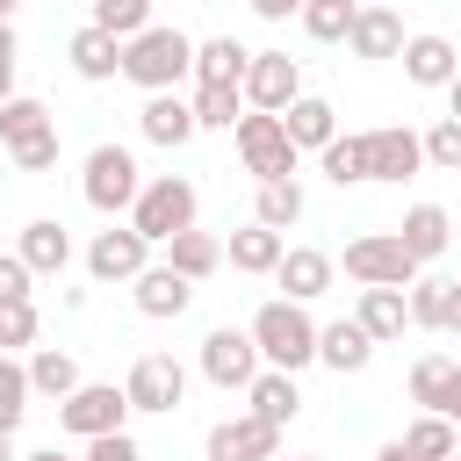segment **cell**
Listing matches in <instances>:
<instances>
[{
  "label": "cell",
  "mask_w": 461,
  "mask_h": 461,
  "mask_svg": "<svg viewBox=\"0 0 461 461\" xmlns=\"http://www.w3.org/2000/svg\"><path fill=\"white\" fill-rule=\"evenodd\" d=\"M194 216H202V194H194V180H180V173L144 180V187H137V202H130V230H137V238H151V245H166V238L194 230Z\"/></svg>",
  "instance_id": "3957f363"
},
{
  "label": "cell",
  "mask_w": 461,
  "mask_h": 461,
  "mask_svg": "<svg viewBox=\"0 0 461 461\" xmlns=\"http://www.w3.org/2000/svg\"><path fill=\"white\" fill-rule=\"evenodd\" d=\"M14 94V58H0V101Z\"/></svg>",
  "instance_id": "f907efd6"
},
{
  "label": "cell",
  "mask_w": 461,
  "mask_h": 461,
  "mask_svg": "<svg viewBox=\"0 0 461 461\" xmlns=\"http://www.w3.org/2000/svg\"><path fill=\"white\" fill-rule=\"evenodd\" d=\"M353 7H360V0H303V7H295V22H303V36H310V43H346Z\"/></svg>",
  "instance_id": "836d02e7"
},
{
  "label": "cell",
  "mask_w": 461,
  "mask_h": 461,
  "mask_svg": "<svg viewBox=\"0 0 461 461\" xmlns=\"http://www.w3.org/2000/svg\"><path fill=\"white\" fill-rule=\"evenodd\" d=\"M144 267H151V238H137V230H130V216H122V223H108V230H94V245H86V274H94L101 288H115V281L130 288Z\"/></svg>",
  "instance_id": "30bf717a"
},
{
  "label": "cell",
  "mask_w": 461,
  "mask_h": 461,
  "mask_svg": "<svg viewBox=\"0 0 461 461\" xmlns=\"http://www.w3.org/2000/svg\"><path fill=\"white\" fill-rule=\"evenodd\" d=\"M375 461H411V454H403V439H389V447H382Z\"/></svg>",
  "instance_id": "816d5d0a"
},
{
  "label": "cell",
  "mask_w": 461,
  "mask_h": 461,
  "mask_svg": "<svg viewBox=\"0 0 461 461\" xmlns=\"http://www.w3.org/2000/svg\"><path fill=\"white\" fill-rule=\"evenodd\" d=\"M425 267L403 252V238L396 230H360V238H346V281H360V288H411Z\"/></svg>",
  "instance_id": "8992f818"
},
{
  "label": "cell",
  "mask_w": 461,
  "mask_h": 461,
  "mask_svg": "<svg viewBox=\"0 0 461 461\" xmlns=\"http://www.w3.org/2000/svg\"><path fill=\"white\" fill-rule=\"evenodd\" d=\"M396 238H403V252H411L418 267H432V259L454 245V216H447L439 202H411L403 223H396Z\"/></svg>",
  "instance_id": "ac0fdd59"
},
{
  "label": "cell",
  "mask_w": 461,
  "mask_h": 461,
  "mask_svg": "<svg viewBox=\"0 0 461 461\" xmlns=\"http://www.w3.org/2000/svg\"><path fill=\"white\" fill-rule=\"evenodd\" d=\"M166 267L187 274V281H209V274L223 267V245H216L209 230H180V238H166Z\"/></svg>",
  "instance_id": "f1b7e54d"
},
{
  "label": "cell",
  "mask_w": 461,
  "mask_h": 461,
  "mask_svg": "<svg viewBox=\"0 0 461 461\" xmlns=\"http://www.w3.org/2000/svg\"><path fill=\"white\" fill-rule=\"evenodd\" d=\"M187 108H194V130H230V122L245 115V86H202V79H194Z\"/></svg>",
  "instance_id": "d6a6232c"
},
{
  "label": "cell",
  "mask_w": 461,
  "mask_h": 461,
  "mask_svg": "<svg viewBox=\"0 0 461 461\" xmlns=\"http://www.w3.org/2000/svg\"><path fill=\"white\" fill-rule=\"evenodd\" d=\"M43 130H58V122H50V108H43L36 94H7V101H0V151L29 144V137H43Z\"/></svg>",
  "instance_id": "4dcf8cb0"
},
{
  "label": "cell",
  "mask_w": 461,
  "mask_h": 461,
  "mask_svg": "<svg viewBox=\"0 0 461 461\" xmlns=\"http://www.w3.org/2000/svg\"><path fill=\"white\" fill-rule=\"evenodd\" d=\"M137 187H144V173H137V158H130L122 144H94V151H86V166H79V194H86L94 216H130Z\"/></svg>",
  "instance_id": "277c9868"
},
{
  "label": "cell",
  "mask_w": 461,
  "mask_h": 461,
  "mask_svg": "<svg viewBox=\"0 0 461 461\" xmlns=\"http://www.w3.org/2000/svg\"><path fill=\"white\" fill-rule=\"evenodd\" d=\"M245 65H252V50H245L238 36L194 43V79H202V86H245Z\"/></svg>",
  "instance_id": "484cf974"
},
{
  "label": "cell",
  "mask_w": 461,
  "mask_h": 461,
  "mask_svg": "<svg viewBox=\"0 0 461 461\" xmlns=\"http://www.w3.org/2000/svg\"><path fill=\"white\" fill-rule=\"evenodd\" d=\"M295 7H303V0H252V14H259V22H288Z\"/></svg>",
  "instance_id": "f6af8a7d"
},
{
  "label": "cell",
  "mask_w": 461,
  "mask_h": 461,
  "mask_svg": "<svg viewBox=\"0 0 461 461\" xmlns=\"http://www.w3.org/2000/svg\"><path fill=\"white\" fill-rule=\"evenodd\" d=\"M194 367H202V382H209V389H238V396H245V382L259 375V346H252V331L216 324V331H202Z\"/></svg>",
  "instance_id": "ba28073f"
},
{
  "label": "cell",
  "mask_w": 461,
  "mask_h": 461,
  "mask_svg": "<svg viewBox=\"0 0 461 461\" xmlns=\"http://www.w3.org/2000/svg\"><path fill=\"white\" fill-rule=\"evenodd\" d=\"M281 130H288L295 151H324V144L339 137V108H331L324 94H295V101L281 108Z\"/></svg>",
  "instance_id": "7402d4cb"
},
{
  "label": "cell",
  "mask_w": 461,
  "mask_h": 461,
  "mask_svg": "<svg viewBox=\"0 0 461 461\" xmlns=\"http://www.w3.org/2000/svg\"><path fill=\"white\" fill-rule=\"evenodd\" d=\"M353 324L375 339V346H389V339H403L411 331V310H403V288H360V303H353Z\"/></svg>",
  "instance_id": "cb8c5ba5"
},
{
  "label": "cell",
  "mask_w": 461,
  "mask_h": 461,
  "mask_svg": "<svg viewBox=\"0 0 461 461\" xmlns=\"http://www.w3.org/2000/svg\"><path fill=\"white\" fill-rule=\"evenodd\" d=\"M14 7H22V0H0V22H14Z\"/></svg>",
  "instance_id": "11a10c76"
},
{
  "label": "cell",
  "mask_w": 461,
  "mask_h": 461,
  "mask_svg": "<svg viewBox=\"0 0 461 461\" xmlns=\"http://www.w3.org/2000/svg\"><path fill=\"white\" fill-rule=\"evenodd\" d=\"M7 166H14V173H50V166H58V130H43V137L14 144V151H7Z\"/></svg>",
  "instance_id": "b9f144b4"
},
{
  "label": "cell",
  "mask_w": 461,
  "mask_h": 461,
  "mask_svg": "<svg viewBox=\"0 0 461 461\" xmlns=\"http://www.w3.org/2000/svg\"><path fill=\"white\" fill-rule=\"evenodd\" d=\"M29 367L14 360V353H0V432H22V418H29Z\"/></svg>",
  "instance_id": "8d00e7d4"
},
{
  "label": "cell",
  "mask_w": 461,
  "mask_h": 461,
  "mask_svg": "<svg viewBox=\"0 0 461 461\" xmlns=\"http://www.w3.org/2000/svg\"><path fill=\"white\" fill-rule=\"evenodd\" d=\"M245 403H252V418H267V425H281V432L303 418V389H295L288 367H259V375L245 382Z\"/></svg>",
  "instance_id": "d6986e66"
},
{
  "label": "cell",
  "mask_w": 461,
  "mask_h": 461,
  "mask_svg": "<svg viewBox=\"0 0 461 461\" xmlns=\"http://www.w3.org/2000/svg\"><path fill=\"white\" fill-rule=\"evenodd\" d=\"M22 461H72V454H58V447H43V454H22Z\"/></svg>",
  "instance_id": "f5cc1de1"
},
{
  "label": "cell",
  "mask_w": 461,
  "mask_h": 461,
  "mask_svg": "<svg viewBox=\"0 0 461 461\" xmlns=\"http://www.w3.org/2000/svg\"><path fill=\"white\" fill-rule=\"evenodd\" d=\"M295 94H303V58H288V50H252V65H245V108L281 115Z\"/></svg>",
  "instance_id": "7c38bea8"
},
{
  "label": "cell",
  "mask_w": 461,
  "mask_h": 461,
  "mask_svg": "<svg viewBox=\"0 0 461 461\" xmlns=\"http://www.w3.org/2000/svg\"><path fill=\"white\" fill-rule=\"evenodd\" d=\"M0 58H22V50H14V22H0Z\"/></svg>",
  "instance_id": "681fc988"
},
{
  "label": "cell",
  "mask_w": 461,
  "mask_h": 461,
  "mask_svg": "<svg viewBox=\"0 0 461 461\" xmlns=\"http://www.w3.org/2000/svg\"><path fill=\"white\" fill-rule=\"evenodd\" d=\"M274 461H281V454H274Z\"/></svg>",
  "instance_id": "91938a15"
},
{
  "label": "cell",
  "mask_w": 461,
  "mask_h": 461,
  "mask_svg": "<svg viewBox=\"0 0 461 461\" xmlns=\"http://www.w3.org/2000/svg\"><path fill=\"white\" fill-rule=\"evenodd\" d=\"M122 79L144 86V94H166V86L194 79V36H180V29H166V22L137 29V36L122 43Z\"/></svg>",
  "instance_id": "7a4b0ae2"
},
{
  "label": "cell",
  "mask_w": 461,
  "mask_h": 461,
  "mask_svg": "<svg viewBox=\"0 0 461 461\" xmlns=\"http://www.w3.org/2000/svg\"><path fill=\"white\" fill-rule=\"evenodd\" d=\"M360 144H367V180H389V187H403V180L425 166V144H418V130H403V122L360 130Z\"/></svg>",
  "instance_id": "4fadbf2b"
},
{
  "label": "cell",
  "mask_w": 461,
  "mask_h": 461,
  "mask_svg": "<svg viewBox=\"0 0 461 461\" xmlns=\"http://www.w3.org/2000/svg\"><path fill=\"white\" fill-rule=\"evenodd\" d=\"M22 367H29V389H36V396H50V403H58V396H72V389L86 382V375H79V360H72L65 346H36Z\"/></svg>",
  "instance_id": "83f0119b"
},
{
  "label": "cell",
  "mask_w": 461,
  "mask_h": 461,
  "mask_svg": "<svg viewBox=\"0 0 461 461\" xmlns=\"http://www.w3.org/2000/svg\"><path fill=\"white\" fill-rule=\"evenodd\" d=\"M230 144H238V158H245V173L252 180H288L295 173V144H288V130H281V115H267V108H245L238 122H230Z\"/></svg>",
  "instance_id": "5b68a950"
},
{
  "label": "cell",
  "mask_w": 461,
  "mask_h": 461,
  "mask_svg": "<svg viewBox=\"0 0 461 461\" xmlns=\"http://www.w3.org/2000/svg\"><path fill=\"white\" fill-rule=\"evenodd\" d=\"M245 331H252V346H259V367H288V375H303V367L317 360V317H310V303L274 295V303L252 310Z\"/></svg>",
  "instance_id": "6da1fadb"
},
{
  "label": "cell",
  "mask_w": 461,
  "mask_h": 461,
  "mask_svg": "<svg viewBox=\"0 0 461 461\" xmlns=\"http://www.w3.org/2000/svg\"><path fill=\"white\" fill-rule=\"evenodd\" d=\"M447 331L461 339V281H447Z\"/></svg>",
  "instance_id": "7dc6e473"
},
{
  "label": "cell",
  "mask_w": 461,
  "mask_h": 461,
  "mask_svg": "<svg viewBox=\"0 0 461 461\" xmlns=\"http://www.w3.org/2000/svg\"><path fill=\"white\" fill-rule=\"evenodd\" d=\"M317 360H324L331 375H360V367L375 360V339H367L353 317H339V324H317Z\"/></svg>",
  "instance_id": "d4e9b609"
},
{
  "label": "cell",
  "mask_w": 461,
  "mask_h": 461,
  "mask_svg": "<svg viewBox=\"0 0 461 461\" xmlns=\"http://www.w3.org/2000/svg\"><path fill=\"white\" fill-rule=\"evenodd\" d=\"M281 454V425L238 411V418H216L209 439H202V461H274Z\"/></svg>",
  "instance_id": "8fae6325"
},
{
  "label": "cell",
  "mask_w": 461,
  "mask_h": 461,
  "mask_svg": "<svg viewBox=\"0 0 461 461\" xmlns=\"http://www.w3.org/2000/svg\"><path fill=\"white\" fill-rule=\"evenodd\" d=\"M29 267H22V252H0V303H14V295H29Z\"/></svg>",
  "instance_id": "ee69618b"
},
{
  "label": "cell",
  "mask_w": 461,
  "mask_h": 461,
  "mask_svg": "<svg viewBox=\"0 0 461 461\" xmlns=\"http://www.w3.org/2000/svg\"><path fill=\"white\" fill-rule=\"evenodd\" d=\"M281 252H288V238L267 230V223H245V230H230V245H223V259H230L238 274H274Z\"/></svg>",
  "instance_id": "4316f807"
},
{
  "label": "cell",
  "mask_w": 461,
  "mask_h": 461,
  "mask_svg": "<svg viewBox=\"0 0 461 461\" xmlns=\"http://www.w3.org/2000/svg\"><path fill=\"white\" fill-rule=\"evenodd\" d=\"M122 396H130V411L166 418V411H180V403H187V367H180L173 353H137V360H130V375H122Z\"/></svg>",
  "instance_id": "9c48e42d"
},
{
  "label": "cell",
  "mask_w": 461,
  "mask_h": 461,
  "mask_svg": "<svg viewBox=\"0 0 461 461\" xmlns=\"http://www.w3.org/2000/svg\"><path fill=\"white\" fill-rule=\"evenodd\" d=\"M130 303H137V317H187V303H194V281L187 274H173L166 259H151L137 281H130Z\"/></svg>",
  "instance_id": "9a60e30c"
},
{
  "label": "cell",
  "mask_w": 461,
  "mask_h": 461,
  "mask_svg": "<svg viewBox=\"0 0 461 461\" xmlns=\"http://www.w3.org/2000/svg\"><path fill=\"white\" fill-rule=\"evenodd\" d=\"M122 425H130L122 382H79L72 396H58V432H72V439H101V432H122Z\"/></svg>",
  "instance_id": "52a82bcc"
},
{
  "label": "cell",
  "mask_w": 461,
  "mask_h": 461,
  "mask_svg": "<svg viewBox=\"0 0 461 461\" xmlns=\"http://www.w3.org/2000/svg\"><path fill=\"white\" fill-rule=\"evenodd\" d=\"M22 267L29 274H65L72 267V230L58 223V216H36V223H22Z\"/></svg>",
  "instance_id": "603a6c76"
},
{
  "label": "cell",
  "mask_w": 461,
  "mask_h": 461,
  "mask_svg": "<svg viewBox=\"0 0 461 461\" xmlns=\"http://www.w3.org/2000/svg\"><path fill=\"white\" fill-rule=\"evenodd\" d=\"M0 461H14V432H0Z\"/></svg>",
  "instance_id": "db71d44e"
},
{
  "label": "cell",
  "mask_w": 461,
  "mask_h": 461,
  "mask_svg": "<svg viewBox=\"0 0 461 461\" xmlns=\"http://www.w3.org/2000/svg\"><path fill=\"white\" fill-rule=\"evenodd\" d=\"M403 310H411L418 331H447V281H439V274H418V281L403 288Z\"/></svg>",
  "instance_id": "d590c367"
},
{
  "label": "cell",
  "mask_w": 461,
  "mask_h": 461,
  "mask_svg": "<svg viewBox=\"0 0 461 461\" xmlns=\"http://www.w3.org/2000/svg\"><path fill=\"white\" fill-rule=\"evenodd\" d=\"M86 461H144V447H137V439H130V425H122V432L86 439Z\"/></svg>",
  "instance_id": "7bdbcfd3"
},
{
  "label": "cell",
  "mask_w": 461,
  "mask_h": 461,
  "mask_svg": "<svg viewBox=\"0 0 461 461\" xmlns=\"http://www.w3.org/2000/svg\"><path fill=\"white\" fill-rule=\"evenodd\" d=\"M65 65L86 79V86H101V79H115L122 72V36H108V29H72V43H65Z\"/></svg>",
  "instance_id": "ffe728a7"
},
{
  "label": "cell",
  "mask_w": 461,
  "mask_h": 461,
  "mask_svg": "<svg viewBox=\"0 0 461 461\" xmlns=\"http://www.w3.org/2000/svg\"><path fill=\"white\" fill-rule=\"evenodd\" d=\"M303 461H317V454H303Z\"/></svg>",
  "instance_id": "680465c9"
},
{
  "label": "cell",
  "mask_w": 461,
  "mask_h": 461,
  "mask_svg": "<svg viewBox=\"0 0 461 461\" xmlns=\"http://www.w3.org/2000/svg\"><path fill=\"white\" fill-rule=\"evenodd\" d=\"M447 461H461V447H454V454H447Z\"/></svg>",
  "instance_id": "6f0895ef"
},
{
  "label": "cell",
  "mask_w": 461,
  "mask_h": 461,
  "mask_svg": "<svg viewBox=\"0 0 461 461\" xmlns=\"http://www.w3.org/2000/svg\"><path fill=\"white\" fill-rule=\"evenodd\" d=\"M331 274H339V259H331V252H317V245H288V252H281V267H274V281H281V295H288V303H317V295L331 288Z\"/></svg>",
  "instance_id": "2e32d148"
},
{
  "label": "cell",
  "mask_w": 461,
  "mask_h": 461,
  "mask_svg": "<svg viewBox=\"0 0 461 461\" xmlns=\"http://www.w3.org/2000/svg\"><path fill=\"white\" fill-rule=\"evenodd\" d=\"M396 58H403V79H411V86H447V79L461 72V50H454L447 36H432V29H425V36H403Z\"/></svg>",
  "instance_id": "44dd1931"
},
{
  "label": "cell",
  "mask_w": 461,
  "mask_h": 461,
  "mask_svg": "<svg viewBox=\"0 0 461 461\" xmlns=\"http://www.w3.org/2000/svg\"><path fill=\"white\" fill-rule=\"evenodd\" d=\"M439 418H454V425H461V367H454V382H447V396H439Z\"/></svg>",
  "instance_id": "bcb514c9"
},
{
  "label": "cell",
  "mask_w": 461,
  "mask_h": 461,
  "mask_svg": "<svg viewBox=\"0 0 461 461\" xmlns=\"http://www.w3.org/2000/svg\"><path fill=\"white\" fill-rule=\"evenodd\" d=\"M7 173H14V166H7V151H0V187H7Z\"/></svg>",
  "instance_id": "9f6ffc18"
},
{
  "label": "cell",
  "mask_w": 461,
  "mask_h": 461,
  "mask_svg": "<svg viewBox=\"0 0 461 461\" xmlns=\"http://www.w3.org/2000/svg\"><path fill=\"white\" fill-rule=\"evenodd\" d=\"M151 7H158V0H94V14H86V22L130 43L137 29H151Z\"/></svg>",
  "instance_id": "74e56055"
},
{
  "label": "cell",
  "mask_w": 461,
  "mask_h": 461,
  "mask_svg": "<svg viewBox=\"0 0 461 461\" xmlns=\"http://www.w3.org/2000/svg\"><path fill=\"white\" fill-rule=\"evenodd\" d=\"M137 130H144V144H166V151H180V144L194 137V108L180 101V86H166V94H144V108H137Z\"/></svg>",
  "instance_id": "e0dca14e"
},
{
  "label": "cell",
  "mask_w": 461,
  "mask_h": 461,
  "mask_svg": "<svg viewBox=\"0 0 461 461\" xmlns=\"http://www.w3.org/2000/svg\"><path fill=\"white\" fill-rule=\"evenodd\" d=\"M317 166H324V180H331V187H360V180H367V144L339 130V137L317 151Z\"/></svg>",
  "instance_id": "e575fe53"
},
{
  "label": "cell",
  "mask_w": 461,
  "mask_h": 461,
  "mask_svg": "<svg viewBox=\"0 0 461 461\" xmlns=\"http://www.w3.org/2000/svg\"><path fill=\"white\" fill-rule=\"evenodd\" d=\"M418 144H425V166H439V173H461V122H454V115H439V122H432Z\"/></svg>",
  "instance_id": "60d3db41"
},
{
  "label": "cell",
  "mask_w": 461,
  "mask_h": 461,
  "mask_svg": "<svg viewBox=\"0 0 461 461\" xmlns=\"http://www.w3.org/2000/svg\"><path fill=\"white\" fill-rule=\"evenodd\" d=\"M36 331H43V317H36V303H29V295L0 303V353H22V346H36Z\"/></svg>",
  "instance_id": "ab89813d"
},
{
  "label": "cell",
  "mask_w": 461,
  "mask_h": 461,
  "mask_svg": "<svg viewBox=\"0 0 461 461\" xmlns=\"http://www.w3.org/2000/svg\"><path fill=\"white\" fill-rule=\"evenodd\" d=\"M346 50H353L360 65H389V58L403 50V14L382 7V0H360V7H353V29H346Z\"/></svg>",
  "instance_id": "5bb4252c"
},
{
  "label": "cell",
  "mask_w": 461,
  "mask_h": 461,
  "mask_svg": "<svg viewBox=\"0 0 461 461\" xmlns=\"http://www.w3.org/2000/svg\"><path fill=\"white\" fill-rule=\"evenodd\" d=\"M454 447H461V425L439 418V411H425V418L403 425V454H411V461H447Z\"/></svg>",
  "instance_id": "f546056e"
},
{
  "label": "cell",
  "mask_w": 461,
  "mask_h": 461,
  "mask_svg": "<svg viewBox=\"0 0 461 461\" xmlns=\"http://www.w3.org/2000/svg\"><path fill=\"white\" fill-rule=\"evenodd\" d=\"M439 94H447V108H454V122H461V72H454V79H447Z\"/></svg>",
  "instance_id": "c3c4849f"
},
{
  "label": "cell",
  "mask_w": 461,
  "mask_h": 461,
  "mask_svg": "<svg viewBox=\"0 0 461 461\" xmlns=\"http://www.w3.org/2000/svg\"><path fill=\"white\" fill-rule=\"evenodd\" d=\"M447 382H454V360H447V353H418V360H411V403H425V411H439V396H447Z\"/></svg>",
  "instance_id": "f35d334b"
},
{
  "label": "cell",
  "mask_w": 461,
  "mask_h": 461,
  "mask_svg": "<svg viewBox=\"0 0 461 461\" xmlns=\"http://www.w3.org/2000/svg\"><path fill=\"white\" fill-rule=\"evenodd\" d=\"M252 223H267V230H295V223H303V187H295V173H288V180H259Z\"/></svg>",
  "instance_id": "1f68e13d"
}]
</instances>
